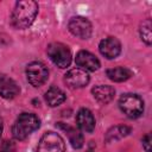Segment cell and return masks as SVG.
<instances>
[{
  "mask_svg": "<svg viewBox=\"0 0 152 152\" xmlns=\"http://www.w3.org/2000/svg\"><path fill=\"white\" fill-rule=\"evenodd\" d=\"M107 76L114 82H124L132 76V71L124 66H116L107 70Z\"/></svg>",
  "mask_w": 152,
  "mask_h": 152,
  "instance_id": "16",
  "label": "cell"
},
{
  "mask_svg": "<svg viewBox=\"0 0 152 152\" xmlns=\"http://www.w3.org/2000/svg\"><path fill=\"white\" fill-rule=\"evenodd\" d=\"M151 141H152V138L150 134H146L142 138V146H144L146 152H151Z\"/></svg>",
  "mask_w": 152,
  "mask_h": 152,
  "instance_id": "20",
  "label": "cell"
},
{
  "mask_svg": "<svg viewBox=\"0 0 152 152\" xmlns=\"http://www.w3.org/2000/svg\"><path fill=\"white\" fill-rule=\"evenodd\" d=\"M68 28L74 36L81 39H88L91 34V24L87 18L83 17L71 18L68 24Z\"/></svg>",
  "mask_w": 152,
  "mask_h": 152,
  "instance_id": "7",
  "label": "cell"
},
{
  "mask_svg": "<svg viewBox=\"0 0 152 152\" xmlns=\"http://www.w3.org/2000/svg\"><path fill=\"white\" fill-rule=\"evenodd\" d=\"M40 126V120L37 115L32 113H23L15 120L12 127V134L18 140L26 139L32 132L38 129Z\"/></svg>",
  "mask_w": 152,
  "mask_h": 152,
  "instance_id": "2",
  "label": "cell"
},
{
  "mask_svg": "<svg viewBox=\"0 0 152 152\" xmlns=\"http://www.w3.org/2000/svg\"><path fill=\"white\" fill-rule=\"evenodd\" d=\"M131 132V128L128 126H115L113 128H110L107 134H106V140L108 142H112V141H115V140H119L124 137H126L128 133Z\"/></svg>",
  "mask_w": 152,
  "mask_h": 152,
  "instance_id": "17",
  "label": "cell"
},
{
  "mask_svg": "<svg viewBox=\"0 0 152 152\" xmlns=\"http://www.w3.org/2000/svg\"><path fill=\"white\" fill-rule=\"evenodd\" d=\"M38 14V4L33 0L18 1L12 11L11 21L15 28L23 30L28 27Z\"/></svg>",
  "mask_w": 152,
  "mask_h": 152,
  "instance_id": "1",
  "label": "cell"
},
{
  "mask_svg": "<svg viewBox=\"0 0 152 152\" xmlns=\"http://www.w3.org/2000/svg\"><path fill=\"white\" fill-rule=\"evenodd\" d=\"M14 151V145L12 141H4L1 147H0V152H13Z\"/></svg>",
  "mask_w": 152,
  "mask_h": 152,
  "instance_id": "19",
  "label": "cell"
},
{
  "mask_svg": "<svg viewBox=\"0 0 152 152\" xmlns=\"http://www.w3.org/2000/svg\"><path fill=\"white\" fill-rule=\"evenodd\" d=\"M65 144L63 138L55 132H46L40 138L37 152H64Z\"/></svg>",
  "mask_w": 152,
  "mask_h": 152,
  "instance_id": "5",
  "label": "cell"
},
{
  "mask_svg": "<svg viewBox=\"0 0 152 152\" xmlns=\"http://www.w3.org/2000/svg\"><path fill=\"white\" fill-rule=\"evenodd\" d=\"M99 49H100V52L102 56H104L108 59H113L120 55L121 44L116 38L108 37V38H104L100 42Z\"/></svg>",
  "mask_w": 152,
  "mask_h": 152,
  "instance_id": "9",
  "label": "cell"
},
{
  "mask_svg": "<svg viewBox=\"0 0 152 152\" xmlns=\"http://www.w3.org/2000/svg\"><path fill=\"white\" fill-rule=\"evenodd\" d=\"M151 28H152V24H151V20L150 19L144 20L142 24L140 25V36H141V39L147 45H151V43H152V32H151Z\"/></svg>",
  "mask_w": 152,
  "mask_h": 152,
  "instance_id": "18",
  "label": "cell"
},
{
  "mask_svg": "<svg viewBox=\"0 0 152 152\" xmlns=\"http://www.w3.org/2000/svg\"><path fill=\"white\" fill-rule=\"evenodd\" d=\"M91 93H93L94 97L99 102H101V103H108L109 101L113 100V97L115 95V90H114L113 87H110V86H102V84L94 87Z\"/></svg>",
  "mask_w": 152,
  "mask_h": 152,
  "instance_id": "13",
  "label": "cell"
},
{
  "mask_svg": "<svg viewBox=\"0 0 152 152\" xmlns=\"http://www.w3.org/2000/svg\"><path fill=\"white\" fill-rule=\"evenodd\" d=\"M45 100L50 107H56L59 106L61 103L64 102L65 100V94L57 87H51L46 93H45Z\"/></svg>",
  "mask_w": 152,
  "mask_h": 152,
  "instance_id": "15",
  "label": "cell"
},
{
  "mask_svg": "<svg viewBox=\"0 0 152 152\" xmlns=\"http://www.w3.org/2000/svg\"><path fill=\"white\" fill-rule=\"evenodd\" d=\"M76 64L86 71H95L100 68V61L97 59V57L86 50H81L76 55Z\"/></svg>",
  "mask_w": 152,
  "mask_h": 152,
  "instance_id": "10",
  "label": "cell"
},
{
  "mask_svg": "<svg viewBox=\"0 0 152 152\" xmlns=\"http://www.w3.org/2000/svg\"><path fill=\"white\" fill-rule=\"evenodd\" d=\"M119 107L128 118H138L142 114V100L135 94H125L119 100Z\"/></svg>",
  "mask_w": 152,
  "mask_h": 152,
  "instance_id": "3",
  "label": "cell"
},
{
  "mask_svg": "<svg viewBox=\"0 0 152 152\" xmlns=\"http://www.w3.org/2000/svg\"><path fill=\"white\" fill-rule=\"evenodd\" d=\"M19 91V86L14 80L0 74V96L4 99H14Z\"/></svg>",
  "mask_w": 152,
  "mask_h": 152,
  "instance_id": "11",
  "label": "cell"
},
{
  "mask_svg": "<svg viewBox=\"0 0 152 152\" xmlns=\"http://www.w3.org/2000/svg\"><path fill=\"white\" fill-rule=\"evenodd\" d=\"M48 56L58 68L63 69L71 63V52L69 48L62 43H51L48 46Z\"/></svg>",
  "mask_w": 152,
  "mask_h": 152,
  "instance_id": "4",
  "label": "cell"
},
{
  "mask_svg": "<svg viewBox=\"0 0 152 152\" xmlns=\"http://www.w3.org/2000/svg\"><path fill=\"white\" fill-rule=\"evenodd\" d=\"M2 128H4V126H2V120L0 119V135H1V133H2Z\"/></svg>",
  "mask_w": 152,
  "mask_h": 152,
  "instance_id": "21",
  "label": "cell"
},
{
  "mask_svg": "<svg viewBox=\"0 0 152 152\" xmlns=\"http://www.w3.org/2000/svg\"><path fill=\"white\" fill-rule=\"evenodd\" d=\"M48 76H49V70L40 62H32L26 68L27 81L33 87H40L42 84H44L45 81L48 80Z\"/></svg>",
  "mask_w": 152,
  "mask_h": 152,
  "instance_id": "6",
  "label": "cell"
},
{
  "mask_svg": "<svg viewBox=\"0 0 152 152\" xmlns=\"http://www.w3.org/2000/svg\"><path fill=\"white\" fill-rule=\"evenodd\" d=\"M64 81L70 88H82L89 83V75L86 70L81 68H75L65 74Z\"/></svg>",
  "mask_w": 152,
  "mask_h": 152,
  "instance_id": "8",
  "label": "cell"
},
{
  "mask_svg": "<svg viewBox=\"0 0 152 152\" xmlns=\"http://www.w3.org/2000/svg\"><path fill=\"white\" fill-rule=\"evenodd\" d=\"M76 122H77L78 128L82 129L83 132H87V133H91L95 128L94 115L87 108H82L78 110V113L76 115Z\"/></svg>",
  "mask_w": 152,
  "mask_h": 152,
  "instance_id": "12",
  "label": "cell"
},
{
  "mask_svg": "<svg viewBox=\"0 0 152 152\" xmlns=\"http://www.w3.org/2000/svg\"><path fill=\"white\" fill-rule=\"evenodd\" d=\"M57 125L62 129H64L66 132V134L69 137V141H70V144H71V146L74 148H81L83 146V135H82V133L80 131H77L76 128L70 127V126H68L65 124H62V122H59Z\"/></svg>",
  "mask_w": 152,
  "mask_h": 152,
  "instance_id": "14",
  "label": "cell"
}]
</instances>
